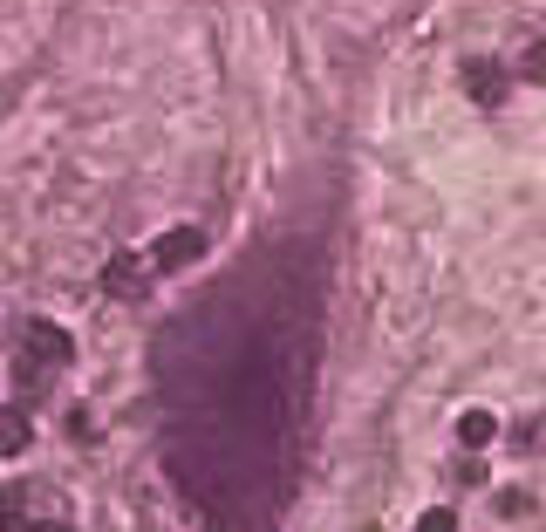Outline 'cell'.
<instances>
[{"label": "cell", "mask_w": 546, "mask_h": 532, "mask_svg": "<svg viewBox=\"0 0 546 532\" xmlns=\"http://www.w3.org/2000/svg\"><path fill=\"white\" fill-rule=\"evenodd\" d=\"M198 253H205V232H198V226H171L144 260H151V273H178V266H192Z\"/></svg>", "instance_id": "cell-1"}, {"label": "cell", "mask_w": 546, "mask_h": 532, "mask_svg": "<svg viewBox=\"0 0 546 532\" xmlns=\"http://www.w3.org/2000/svg\"><path fill=\"white\" fill-rule=\"evenodd\" d=\"M465 89H471V103H485V110H499V103H506V89H512V76L499 69V62H485V55H471V62H465Z\"/></svg>", "instance_id": "cell-2"}, {"label": "cell", "mask_w": 546, "mask_h": 532, "mask_svg": "<svg viewBox=\"0 0 546 532\" xmlns=\"http://www.w3.org/2000/svg\"><path fill=\"white\" fill-rule=\"evenodd\" d=\"M144 280H151V260H137V253H117L110 273H103V287H110L117 301H137V294H144Z\"/></svg>", "instance_id": "cell-4"}, {"label": "cell", "mask_w": 546, "mask_h": 532, "mask_svg": "<svg viewBox=\"0 0 546 532\" xmlns=\"http://www.w3.org/2000/svg\"><path fill=\"white\" fill-rule=\"evenodd\" d=\"M21 532H69V526H55V519H48V526H21Z\"/></svg>", "instance_id": "cell-11"}, {"label": "cell", "mask_w": 546, "mask_h": 532, "mask_svg": "<svg viewBox=\"0 0 546 532\" xmlns=\"http://www.w3.org/2000/svg\"><path fill=\"white\" fill-rule=\"evenodd\" d=\"M417 532H458V512L451 505H430L424 519H417Z\"/></svg>", "instance_id": "cell-9"}, {"label": "cell", "mask_w": 546, "mask_h": 532, "mask_svg": "<svg viewBox=\"0 0 546 532\" xmlns=\"http://www.w3.org/2000/svg\"><path fill=\"white\" fill-rule=\"evenodd\" d=\"M28 451V410H0V457Z\"/></svg>", "instance_id": "cell-6"}, {"label": "cell", "mask_w": 546, "mask_h": 532, "mask_svg": "<svg viewBox=\"0 0 546 532\" xmlns=\"http://www.w3.org/2000/svg\"><path fill=\"white\" fill-rule=\"evenodd\" d=\"M21 342H28V355H35V362H48V369H62V362L76 355V342H69L55 321H28V328H21Z\"/></svg>", "instance_id": "cell-3"}, {"label": "cell", "mask_w": 546, "mask_h": 532, "mask_svg": "<svg viewBox=\"0 0 546 532\" xmlns=\"http://www.w3.org/2000/svg\"><path fill=\"white\" fill-rule=\"evenodd\" d=\"M0 532H21V492H0Z\"/></svg>", "instance_id": "cell-10"}, {"label": "cell", "mask_w": 546, "mask_h": 532, "mask_svg": "<svg viewBox=\"0 0 546 532\" xmlns=\"http://www.w3.org/2000/svg\"><path fill=\"white\" fill-rule=\"evenodd\" d=\"M492 437H499V423H492V410H465V417H458V444H465V451H485Z\"/></svg>", "instance_id": "cell-5"}, {"label": "cell", "mask_w": 546, "mask_h": 532, "mask_svg": "<svg viewBox=\"0 0 546 532\" xmlns=\"http://www.w3.org/2000/svg\"><path fill=\"white\" fill-rule=\"evenodd\" d=\"M519 82L546 89V41H526V48H519Z\"/></svg>", "instance_id": "cell-7"}, {"label": "cell", "mask_w": 546, "mask_h": 532, "mask_svg": "<svg viewBox=\"0 0 546 532\" xmlns=\"http://www.w3.org/2000/svg\"><path fill=\"white\" fill-rule=\"evenodd\" d=\"M540 444H546V423H540V417L512 423V451H519V457H533V451H540Z\"/></svg>", "instance_id": "cell-8"}]
</instances>
